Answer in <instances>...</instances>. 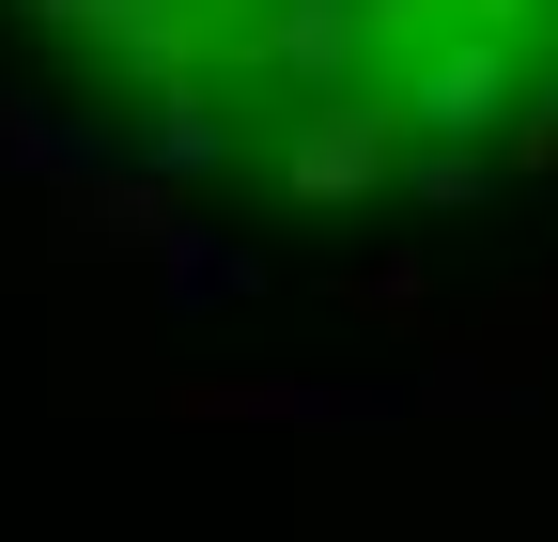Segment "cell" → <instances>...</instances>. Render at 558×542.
Masks as SVG:
<instances>
[{
	"instance_id": "1",
	"label": "cell",
	"mask_w": 558,
	"mask_h": 542,
	"mask_svg": "<svg viewBox=\"0 0 558 542\" xmlns=\"http://www.w3.org/2000/svg\"><path fill=\"white\" fill-rule=\"evenodd\" d=\"M0 32L279 218H465L558 171V0H0Z\"/></svg>"
}]
</instances>
